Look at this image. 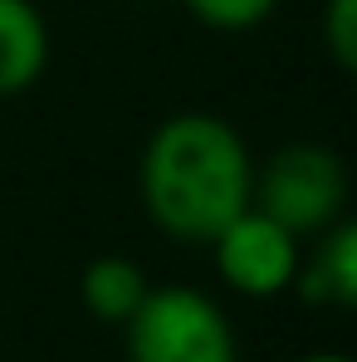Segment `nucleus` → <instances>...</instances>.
<instances>
[{
	"mask_svg": "<svg viewBox=\"0 0 357 362\" xmlns=\"http://www.w3.org/2000/svg\"><path fill=\"white\" fill-rule=\"evenodd\" d=\"M137 181L157 230L181 245H211L250 206L254 162L226 118L177 113L147 137Z\"/></svg>",
	"mask_w": 357,
	"mask_h": 362,
	"instance_id": "1",
	"label": "nucleus"
},
{
	"mask_svg": "<svg viewBox=\"0 0 357 362\" xmlns=\"http://www.w3.org/2000/svg\"><path fill=\"white\" fill-rule=\"evenodd\" d=\"M250 206L279 221L289 235H323L348 206V167L333 147H279L250 181Z\"/></svg>",
	"mask_w": 357,
	"mask_h": 362,
	"instance_id": "2",
	"label": "nucleus"
},
{
	"mask_svg": "<svg viewBox=\"0 0 357 362\" xmlns=\"http://www.w3.org/2000/svg\"><path fill=\"white\" fill-rule=\"evenodd\" d=\"M122 328L132 362H235V328L201 289H147Z\"/></svg>",
	"mask_w": 357,
	"mask_h": 362,
	"instance_id": "3",
	"label": "nucleus"
},
{
	"mask_svg": "<svg viewBox=\"0 0 357 362\" xmlns=\"http://www.w3.org/2000/svg\"><path fill=\"white\" fill-rule=\"evenodd\" d=\"M211 245H216L221 279L250 299H269V294H284L294 284L298 235H289L279 221H269L254 206H245Z\"/></svg>",
	"mask_w": 357,
	"mask_h": 362,
	"instance_id": "4",
	"label": "nucleus"
},
{
	"mask_svg": "<svg viewBox=\"0 0 357 362\" xmlns=\"http://www.w3.org/2000/svg\"><path fill=\"white\" fill-rule=\"evenodd\" d=\"M49 64V30L30 0H0V98L25 93Z\"/></svg>",
	"mask_w": 357,
	"mask_h": 362,
	"instance_id": "5",
	"label": "nucleus"
},
{
	"mask_svg": "<svg viewBox=\"0 0 357 362\" xmlns=\"http://www.w3.org/2000/svg\"><path fill=\"white\" fill-rule=\"evenodd\" d=\"M294 284L308 303H328V308L357 303V226L333 221L313 250V259L308 264L298 259Z\"/></svg>",
	"mask_w": 357,
	"mask_h": 362,
	"instance_id": "6",
	"label": "nucleus"
},
{
	"mask_svg": "<svg viewBox=\"0 0 357 362\" xmlns=\"http://www.w3.org/2000/svg\"><path fill=\"white\" fill-rule=\"evenodd\" d=\"M78 294H83V303H88L93 318H103V323H127L132 308L147 299V274H142L132 259H122V255H103V259H93V264L83 269Z\"/></svg>",
	"mask_w": 357,
	"mask_h": 362,
	"instance_id": "7",
	"label": "nucleus"
},
{
	"mask_svg": "<svg viewBox=\"0 0 357 362\" xmlns=\"http://www.w3.org/2000/svg\"><path fill=\"white\" fill-rule=\"evenodd\" d=\"M181 5L211 30H254L259 20L274 15L279 0H181Z\"/></svg>",
	"mask_w": 357,
	"mask_h": 362,
	"instance_id": "8",
	"label": "nucleus"
},
{
	"mask_svg": "<svg viewBox=\"0 0 357 362\" xmlns=\"http://www.w3.org/2000/svg\"><path fill=\"white\" fill-rule=\"evenodd\" d=\"M323 40H328L333 59L343 64V69H353L357 64V0H328Z\"/></svg>",
	"mask_w": 357,
	"mask_h": 362,
	"instance_id": "9",
	"label": "nucleus"
},
{
	"mask_svg": "<svg viewBox=\"0 0 357 362\" xmlns=\"http://www.w3.org/2000/svg\"><path fill=\"white\" fill-rule=\"evenodd\" d=\"M298 362H348L343 353H308V358H298Z\"/></svg>",
	"mask_w": 357,
	"mask_h": 362,
	"instance_id": "10",
	"label": "nucleus"
}]
</instances>
